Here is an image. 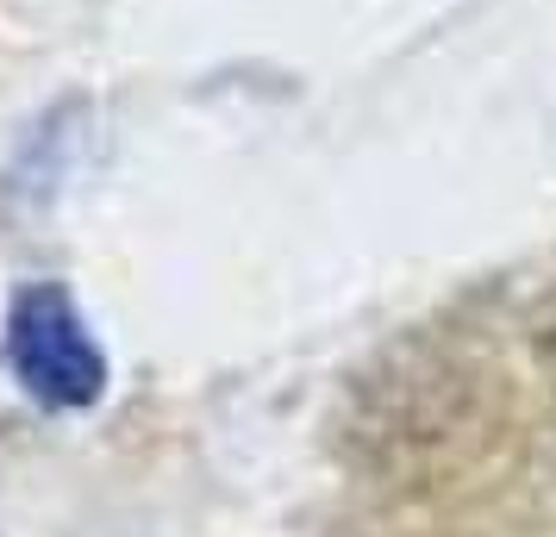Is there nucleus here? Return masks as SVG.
I'll return each instance as SVG.
<instances>
[{
	"label": "nucleus",
	"instance_id": "f257e3e1",
	"mask_svg": "<svg viewBox=\"0 0 556 537\" xmlns=\"http://www.w3.org/2000/svg\"><path fill=\"white\" fill-rule=\"evenodd\" d=\"M7 362L38 407L81 412L106 394V357L81 325L76 301L51 282H31L7 307Z\"/></svg>",
	"mask_w": 556,
	"mask_h": 537
}]
</instances>
